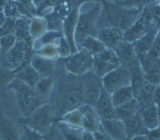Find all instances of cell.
I'll list each match as a JSON object with an SVG mask.
<instances>
[{
  "instance_id": "cell-32",
  "label": "cell",
  "mask_w": 160,
  "mask_h": 140,
  "mask_svg": "<svg viewBox=\"0 0 160 140\" xmlns=\"http://www.w3.org/2000/svg\"><path fill=\"white\" fill-rule=\"evenodd\" d=\"M17 40L15 34H10L0 37V59L12 48Z\"/></svg>"
},
{
  "instance_id": "cell-9",
  "label": "cell",
  "mask_w": 160,
  "mask_h": 140,
  "mask_svg": "<svg viewBox=\"0 0 160 140\" xmlns=\"http://www.w3.org/2000/svg\"><path fill=\"white\" fill-rule=\"evenodd\" d=\"M100 126L112 140L127 139L122 121L116 118L100 119Z\"/></svg>"
},
{
  "instance_id": "cell-40",
  "label": "cell",
  "mask_w": 160,
  "mask_h": 140,
  "mask_svg": "<svg viewBox=\"0 0 160 140\" xmlns=\"http://www.w3.org/2000/svg\"><path fill=\"white\" fill-rule=\"evenodd\" d=\"M44 140H51V139H49V136H48V134L46 136V137H45V138H44Z\"/></svg>"
},
{
  "instance_id": "cell-18",
  "label": "cell",
  "mask_w": 160,
  "mask_h": 140,
  "mask_svg": "<svg viewBox=\"0 0 160 140\" xmlns=\"http://www.w3.org/2000/svg\"><path fill=\"white\" fill-rule=\"evenodd\" d=\"M84 104L81 89L74 88L68 91L64 96L62 102V109L64 113L79 108Z\"/></svg>"
},
{
  "instance_id": "cell-29",
  "label": "cell",
  "mask_w": 160,
  "mask_h": 140,
  "mask_svg": "<svg viewBox=\"0 0 160 140\" xmlns=\"http://www.w3.org/2000/svg\"><path fill=\"white\" fill-rule=\"evenodd\" d=\"M57 122L58 129L64 140H81L82 129L74 128L60 121Z\"/></svg>"
},
{
  "instance_id": "cell-1",
  "label": "cell",
  "mask_w": 160,
  "mask_h": 140,
  "mask_svg": "<svg viewBox=\"0 0 160 140\" xmlns=\"http://www.w3.org/2000/svg\"><path fill=\"white\" fill-rule=\"evenodd\" d=\"M9 89L14 92L19 109L23 118L28 116L36 109L46 103L39 98L34 88L15 78L6 88V90Z\"/></svg>"
},
{
  "instance_id": "cell-28",
  "label": "cell",
  "mask_w": 160,
  "mask_h": 140,
  "mask_svg": "<svg viewBox=\"0 0 160 140\" xmlns=\"http://www.w3.org/2000/svg\"><path fill=\"white\" fill-rule=\"evenodd\" d=\"M54 80L52 76L41 77L34 87L39 98L44 102H47V98L53 86Z\"/></svg>"
},
{
  "instance_id": "cell-6",
  "label": "cell",
  "mask_w": 160,
  "mask_h": 140,
  "mask_svg": "<svg viewBox=\"0 0 160 140\" xmlns=\"http://www.w3.org/2000/svg\"><path fill=\"white\" fill-rule=\"evenodd\" d=\"M100 9L96 7L93 9L80 14L79 12L74 32V41L78 49L79 44L88 36H92L96 23L100 16Z\"/></svg>"
},
{
  "instance_id": "cell-10",
  "label": "cell",
  "mask_w": 160,
  "mask_h": 140,
  "mask_svg": "<svg viewBox=\"0 0 160 140\" xmlns=\"http://www.w3.org/2000/svg\"><path fill=\"white\" fill-rule=\"evenodd\" d=\"M148 25V18L142 12L139 18L122 33V40L133 44L144 36L150 29Z\"/></svg>"
},
{
  "instance_id": "cell-4",
  "label": "cell",
  "mask_w": 160,
  "mask_h": 140,
  "mask_svg": "<svg viewBox=\"0 0 160 140\" xmlns=\"http://www.w3.org/2000/svg\"><path fill=\"white\" fill-rule=\"evenodd\" d=\"M62 59L66 69L73 75H84L92 70L93 56L83 49Z\"/></svg>"
},
{
  "instance_id": "cell-42",
  "label": "cell",
  "mask_w": 160,
  "mask_h": 140,
  "mask_svg": "<svg viewBox=\"0 0 160 140\" xmlns=\"http://www.w3.org/2000/svg\"><path fill=\"white\" fill-rule=\"evenodd\" d=\"M120 1H126V0H120Z\"/></svg>"
},
{
  "instance_id": "cell-3",
  "label": "cell",
  "mask_w": 160,
  "mask_h": 140,
  "mask_svg": "<svg viewBox=\"0 0 160 140\" xmlns=\"http://www.w3.org/2000/svg\"><path fill=\"white\" fill-rule=\"evenodd\" d=\"M52 106L47 102L36 109L31 114L19 120L21 124H26L42 135H48L54 122Z\"/></svg>"
},
{
  "instance_id": "cell-19",
  "label": "cell",
  "mask_w": 160,
  "mask_h": 140,
  "mask_svg": "<svg viewBox=\"0 0 160 140\" xmlns=\"http://www.w3.org/2000/svg\"><path fill=\"white\" fill-rule=\"evenodd\" d=\"M142 13L138 9H120L115 28L119 29L123 32L139 18Z\"/></svg>"
},
{
  "instance_id": "cell-2",
  "label": "cell",
  "mask_w": 160,
  "mask_h": 140,
  "mask_svg": "<svg viewBox=\"0 0 160 140\" xmlns=\"http://www.w3.org/2000/svg\"><path fill=\"white\" fill-rule=\"evenodd\" d=\"M30 41L17 38L9 51L0 59V63L9 70L16 72L29 63L32 55Z\"/></svg>"
},
{
  "instance_id": "cell-11",
  "label": "cell",
  "mask_w": 160,
  "mask_h": 140,
  "mask_svg": "<svg viewBox=\"0 0 160 140\" xmlns=\"http://www.w3.org/2000/svg\"><path fill=\"white\" fill-rule=\"evenodd\" d=\"M142 123L148 131H151L159 127V116L157 105L154 102L139 107Z\"/></svg>"
},
{
  "instance_id": "cell-20",
  "label": "cell",
  "mask_w": 160,
  "mask_h": 140,
  "mask_svg": "<svg viewBox=\"0 0 160 140\" xmlns=\"http://www.w3.org/2000/svg\"><path fill=\"white\" fill-rule=\"evenodd\" d=\"M80 109L82 114V129L91 132L96 131L100 125V119L93 107L84 104Z\"/></svg>"
},
{
  "instance_id": "cell-22",
  "label": "cell",
  "mask_w": 160,
  "mask_h": 140,
  "mask_svg": "<svg viewBox=\"0 0 160 140\" xmlns=\"http://www.w3.org/2000/svg\"><path fill=\"white\" fill-rule=\"evenodd\" d=\"M127 139L138 134H146L148 129L144 127L139 111L124 121Z\"/></svg>"
},
{
  "instance_id": "cell-8",
  "label": "cell",
  "mask_w": 160,
  "mask_h": 140,
  "mask_svg": "<svg viewBox=\"0 0 160 140\" xmlns=\"http://www.w3.org/2000/svg\"><path fill=\"white\" fill-rule=\"evenodd\" d=\"M84 75L85 77L81 88L84 102V104L93 107L102 90L101 78L92 71Z\"/></svg>"
},
{
  "instance_id": "cell-36",
  "label": "cell",
  "mask_w": 160,
  "mask_h": 140,
  "mask_svg": "<svg viewBox=\"0 0 160 140\" xmlns=\"http://www.w3.org/2000/svg\"><path fill=\"white\" fill-rule=\"evenodd\" d=\"M95 140H112L102 129L100 125L98 129L93 132Z\"/></svg>"
},
{
  "instance_id": "cell-7",
  "label": "cell",
  "mask_w": 160,
  "mask_h": 140,
  "mask_svg": "<svg viewBox=\"0 0 160 140\" xmlns=\"http://www.w3.org/2000/svg\"><path fill=\"white\" fill-rule=\"evenodd\" d=\"M121 65L114 50L105 48L99 54L93 56L92 71L102 78L109 71Z\"/></svg>"
},
{
  "instance_id": "cell-13",
  "label": "cell",
  "mask_w": 160,
  "mask_h": 140,
  "mask_svg": "<svg viewBox=\"0 0 160 140\" xmlns=\"http://www.w3.org/2000/svg\"><path fill=\"white\" fill-rule=\"evenodd\" d=\"M93 108L100 119L115 118L114 108L111 101V95L103 88Z\"/></svg>"
},
{
  "instance_id": "cell-35",
  "label": "cell",
  "mask_w": 160,
  "mask_h": 140,
  "mask_svg": "<svg viewBox=\"0 0 160 140\" xmlns=\"http://www.w3.org/2000/svg\"><path fill=\"white\" fill-rule=\"evenodd\" d=\"M15 32V20L12 18H6L4 22L0 26V37L4 35L14 34Z\"/></svg>"
},
{
  "instance_id": "cell-26",
  "label": "cell",
  "mask_w": 160,
  "mask_h": 140,
  "mask_svg": "<svg viewBox=\"0 0 160 140\" xmlns=\"http://www.w3.org/2000/svg\"><path fill=\"white\" fill-rule=\"evenodd\" d=\"M82 114L79 108L64 113L58 119L57 122H62L74 128L82 129Z\"/></svg>"
},
{
  "instance_id": "cell-38",
  "label": "cell",
  "mask_w": 160,
  "mask_h": 140,
  "mask_svg": "<svg viewBox=\"0 0 160 140\" xmlns=\"http://www.w3.org/2000/svg\"><path fill=\"white\" fill-rule=\"evenodd\" d=\"M81 140H95L93 132L82 129Z\"/></svg>"
},
{
  "instance_id": "cell-30",
  "label": "cell",
  "mask_w": 160,
  "mask_h": 140,
  "mask_svg": "<svg viewBox=\"0 0 160 140\" xmlns=\"http://www.w3.org/2000/svg\"><path fill=\"white\" fill-rule=\"evenodd\" d=\"M46 24L44 20L34 18L31 21L30 36L32 40H36L46 32Z\"/></svg>"
},
{
  "instance_id": "cell-15",
  "label": "cell",
  "mask_w": 160,
  "mask_h": 140,
  "mask_svg": "<svg viewBox=\"0 0 160 140\" xmlns=\"http://www.w3.org/2000/svg\"><path fill=\"white\" fill-rule=\"evenodd\" d=\"M158 34V30L152 27L144 36L132 44L138 59L149 52Z\"/></svg>"
},
{
  "instance_id": "cell-27",
  "label": "cell",
  "mask_w": 160,
  "mask_h": 140,
  "mask_svg": "<svg viewBox=\"0 0 160 140\" xmlns=\"http://www.w3.org/2000/svg\"><path fill=\"white\" fill-rule=\"evenodd\" d=\"M106 47L96 36H88L79 44L78 50L83 49L94 56L99 54Z\"/></svg>"
},
{
  "instance_id": "cell-12",
  "label": "cell",
  "mask_w": 160,
  "mask_h": 140,
  "mask_svg": "<svg viewBox=\"0 0 160 140\" xmlns=\"http://www.w3.org/2000/svg\"><path fill=\"white\" fill-rule=\"evenodd\" d=\"M78 14V8L73 9L66 17L63 25L65 39L69 44L71 54H73L78 51L74 41V32Z\"/></svg>"
},
{
  "instance_id": "cell-24",
  "label": "cell",
  "mask_w": 160,
  "mask_h": 140,
  "mask_svg": "<svg viewBox=\"0 0 160 140\" xmlns=\"http://www.w3.org/2000/svg\"><path fill=\"white\" fill-rule=\"evenodd\" d=\"M139 111V104L136 98L114 108V116L123 122L132 116Z\"/></svg>"
},
{
  "instance_id": "cell-33",
  "label": "cell",
  "mask_w": 160,
  "mask_h": 140,
  "mask_svg": "<svg viewBox=\"0 0 160 140\" xmlns=\"http://www.w3.org/2000/svg\"><path fill=\"white\" fill-rule=\"evenodd\" d=\"M15 72L0 63V90L6 89L9 83L14 78Z\"/></svg>"
},
{
  "instance_id": "cell-21",
  "label": "cell",
  "mask_w": 160,
  "mask_h": 140,
  "mask_svg": "<svg viewBox=\"0 0 160 140\" xmlns=\"http://www.w3.org/2000/svg\"><path fill=\"white\" fill-rule=\"evenodd\" d=\"M19 138L14 122L0 111V140H19Z\"/></svg>"
},
{
  "instance_id": "cell-17",
  "label": "cell",
  "mask_w": 160,
  "mask_h": 140,
  "mask_svg": "<svg viewBox=\"0 0 160 140\" xmlns=\"http://www.w3.org/2000/svg\"><path fill=\"white\" fill-rule=\"evenodd\" d=\"M29 64L39 74L41 78L52 76L54 72V61L45 58L36 53L32 54Z\"/></svg>"
},
{
  "instance_id": "cell-5",
  "label": "cell",
  "mask_w": 160,
  "mask_h": 140,
  "mask_svg": "<svg viewBox=\"0 0 160 140\" xmlns=\"http://www.w3.org/2000/svg\"><path fill=\"white\" fill-rule=\"evenodd\" d=\"M102 88L109 94L124 86L131 84V75L129 69L120 65L101 78Z\"/></svg>"
},
{
  "instance_id": "cell-23",
  "label": "cell",
  "mask_w": 160,
  "mask_h": 140,
  "mask_svg": "<svg viewBox=\"0 0 160 140\" xmlns=\"http://www.w3.org/2000/svg\"><path fill=\"white\" fill-rule=\"evenodd\" d=\"M14 78L29 86L34 88L41 78V76L29 63L22 69L16 72Z\"/></svg>"
},
{
  "instance_id": "cell-34",
  "label": "cell",
  "mask_w": 160,
  "mask_h": 140,
  "mask_svg": "<svg viewBox=\"0 0 160 140\" xmlns=\"http://www.w3.org/2000/svg\"><path fill=\"white\" fill-rule=\"evenodd\" d=\"M23 128V133L19 138V140H44L46 136L30 128L26 124H21Z\"/></svg>"
},
{
  "instance_id": "cell-41",
  "label": "cell",
  "mask_w": 160,
  "mask_h": 140,
  "mask_svg": "<svg viewBox=\"0 0 160 140\" xmlns=\"http://www.w3.org/2000/svg\"><path fill=\"white\" fill-rule=\"evenodd\" d=\"M121 140H128V139H121Z\"/></svg>"
},
{
  "instance_id": "cell-31",
  "label": "cell",
  "mask_w": 160,
  "mask_h": 140,
  "mask_svg": "<svg viewBox=\"0 0 160 140\" xmlns=\"http://www.w3.org/2000/svg\"><path fill=\"white\" fill-rule=\"evenodd\" d=\"M34 53L53 61L59 57L58 46L53 43L42 45L38 49L36 50Z\"/></svg>"
},
{
  "instance_id": "cell-25",
  "label": "cell",
  "mask_w": 160,
  "mask_h": 140,
  "mask_svg": "<svg viewBox=\"0 0 160 140\" xmlns=\"http://www.w3.org/2000/svg\"><path fill=\"white\" fill-rule=\"evenodd\" d=\"M111 101L114 108H116L134 98V92L131 85L124 86L110 94Z\"/></svg>"
},
{
  "instance_id": "cell-39",
  "label": "cell",
  "mask_w": 160,
  "mask_h": 140,
  "mask_svg": "<svg viewBox=\"0 0 160 140\" xmlns=\"http://www.w3.org/2000/svg\"><path fill=\"white\" fill-rule=\"evenodd\" d=\"M128 140H148L147 134H138L131 137Z\"/></svg>"
},
{
  "instance_id": "cell-37",
  "label": "cell",
  "mask_w": 160,
  "mask_h": 140,
  "mask_svg": "<svg viewBox=\"0 0 160 140\" xmlns=\"http://www.w3.org/2000/svg\"><path fill=\"white\" fill-rule=\"evenodd\" d=\"M148 140H160V127L149 131L147 133Z\"/></svg>"
},
{
  "instance_id": "cell-16",
  "label": "cell",
  "mask_w": 160,
  "mask_h": 140,
  "mask_svg": "<svg viewBox=\"0 0 160 140\" xmlns=\"http://www.w3.org/2000/svg\"><path fill=\"white\" fill-rule=\"evenodd\" d=\"M113 50L122 65L128 67L136 62V60L138 59L134 50L132 44L123 40L121 41Z\"/></svg>"
},
{
  "instance_id": "cell-14",
  "label": "cell",
  "mask_w": 160,
  "mask_h": 140,
  "mask_svg": "<svg viewBox=\"0 0 160 140\" xmlns=\"http://www.w3.org/2000/svg\"><path fill=\"white\" fill-rule=\"evenodd\" d=\"M122 32L116 28H102L96 36L108 49H114L122 41Z\"/></svg>"
}]
</instances>
